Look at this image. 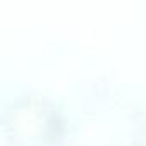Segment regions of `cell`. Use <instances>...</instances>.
Listing matches in <instances>:
<instances>
[{"mask_svg":"<svg viewBox=\"0 0 146 146\" xmlns=\"http://www.w3.org/2000/svg\"><path fill=\"white\" fill-rule=\"evenodd\" d=\"M4 127L17 144L36 146L50 141L58 132L60 120L50 102L40 96H21L5 110Z\"/></svg>","mask_w":146,"mask_h":146,"instance_id":"1","label":"cell"}]
</instances>
